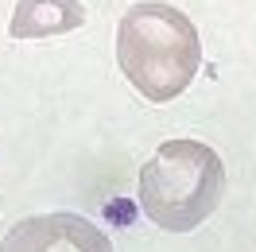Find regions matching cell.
Returning <instances> with one entry per match:
<instances>
[{"label": "cell", "mask_w": 256, "mask_h": 252, "mask_svg": "<svg viewBox=\"0 0 256 252\" xmlns=\"http://www.w3.org/2000/svg\"><path fill=\"white\" fill-rule=\"evenodd\" d=\"M116 62L144 101L167 105L198 78V28L167 0H140L116 24Z\"/></svg>", "instance_id": "cell-1"}, {"label": "cell", "mask_w": 256, "mask_h": 252, "mask_svg": "<svg viewBox=\"0 0 256 252\" xmlns=\"http://www.w3.org/2000/svg\"><path fill=\"white\" fill-rule=\"evenodd\" d=\"M144 218L163 233H190L225 198V163L198 140H167L140 167L136 186Z\"/></svg>", "instance_id": "cell-2"}, {"label": "cell", "mask_w": 256, "mask_h": 252, "mask_svg": "<svg viewBox=\"0 0 256 252\" xmlns=\"http://www.w3.org/2000/svg\"><path fill=\"white\" fill-rule=\"evenodd\" d=\"M0 252H112L109 236L82 214H39L16 221Z\"/></svg>", "instance_id": "cell-3"}, {"label": "cell", "mask_w": 256, "mask_h": 252, "mask_svg": "<svg viewBox=\"0 0 256 252\" xmlns=\"http://www.w3.org/2000/svg\"><path fill=\"white\" fill-rule=\"evenodd\" d=\"M86 24L82 0H20L8 35L12 39H50V35H70Z\"/></svg>", "instance_id": "cell-4"}]
</instances>
